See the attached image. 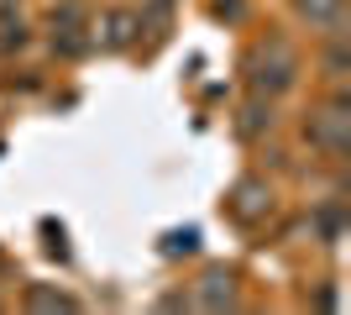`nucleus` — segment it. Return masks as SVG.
Listing matches in <instances>:
<instances>
[{"mask_svg":"<svg viewBox=\"0 0 351 315\" xmlns=\"http://www.w3.org/2000/svg\"><path fill=\"white\" fill-rule=\"evenodd\" d=\"M236 200H241V205H236V215H257V210H263V184H241V189H236Z\"/></svg>","mask_w":351,"mask_h":315,"instance_id":"obj_1","label":"nucleus"},{"mask_svg":"<svg viewBox=\"0 0 351 315\" xmlns=\"http://www.w3.org/2000/svg\"><path fill=\"white\" fill-rule=\"evenodd\" d=\"M194 247H199L194 231H173V237H168V253H194Z\"/></svg>","mask_w":351,"mask_h":315,"instance_id":"obj_2","label":"nucleus"}]
</instances>
